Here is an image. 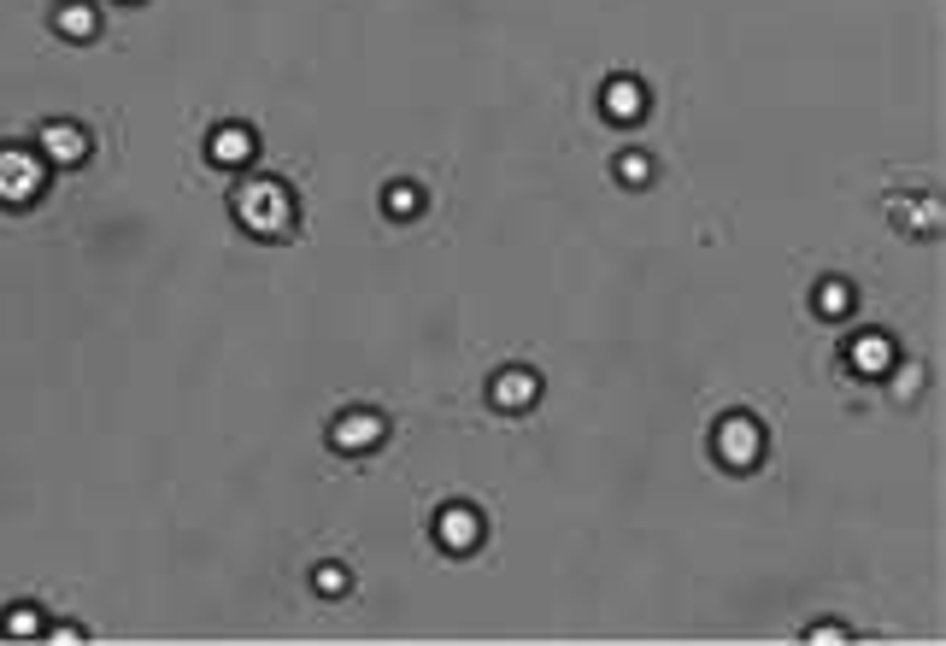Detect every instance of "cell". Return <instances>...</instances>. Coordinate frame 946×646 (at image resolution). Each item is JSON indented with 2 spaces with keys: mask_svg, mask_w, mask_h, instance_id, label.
I'll return each instance as SVG.
<instances>
[{
  "mask_svg": "<svg viewBox=\"0 0 946 646\" xmlns=\"http://www.w3.org/2000/svg\"><path fill=\"white\" fill-rule=\"evenodd\" d=\"M235 218H241V224H248L253 235H283L288 218H294L288 189H283V182H271V177L248 182V189L235 194Z\"/></svg>",
  "mask_w": 946,
  "mask_h": 646,
  "instance_id": "1",
  "label": "cell"
},
{
  "mask_svg": "<svg viewBox=\"0 0 946 646\" xmlns=\"http://www.w3.org/2000/svg\"><path fill=\"white\" fill-rule=\"evenodd\" d=\"M42 194V159L35 153H18V147H0V200L12 206H30Z\"/></svg>",
  "mask_w": 946,
  "mask_h": 646,
  "instance_id": "2",
  "label": "cell"
},
{
  "mask_svg": "<svg viewBox=\"0 0 946 646\" xmlns=\"http://www.w3.org/2000/svg\"><path fill=\"white\" fill-rule=\"evenodd\" d=\"M717 453H723V465H753L758 453H765V430H758L753 417H723L717 423Z\"/></svg>",
  "mask_w": 946,
  "mask_h": 646,
  "instance_id": "3",
  "label": "cell"
},
{
  "mask_svg": "<svg viewBox=\"0 0 946 646\" xmlns=\"http://www.w3.org/2000/svg\"><path fill=\"white\" fill-rule=\"evenodd\" d=\"M435 534H441V547H448V552H471L482 541V517L471 506H448V511H441V523H435Z\"/></svg>",
  "mask_w": 946,
  "mask_h": 646,
  "instance_id": "4",
  "label": "cell"
},
{
  "mask_svg": "<svg viewBox=\"0 0 946 646\" xmlns=\"http://www.w3.org/2000/svg\"><path fill=\"white\" fill-rule=\"evenodd\" d=\"M329 435H336L341 453H365V447H377V441H382V417L377 412H347Z\"/></svg>",
  "mask_w": 946,
  "mask_h": 646,
  "instance_id": "5",
  "label": "cell"
},
{
  "mask_svg": "<svg viewBox=\"0 0 946 646\" xmlns=\"http://www.w3.org/2000/svg\"><path fill=\"white\" fill-rule=\"evenodd\" d=\"M42 147H48V159H60V165H83L88 159V136L77 124H48L42 129Z\"/></svg>",
  "mask_w": 946,
  "mask_h": 646,
  "instance_id": "6",
  "label": "cell"
},
{
  "mask_svg": "<svg viewBox=\"0 0 946 646\" xmlns=\"http://www.w3.org/2000/svg\"><path fill=\"white\" fill-rule=\"evenodd\" d=\"M253 129L248 124H224V129H212V159L218 165H248L253 159Z\"/></svg>",
  "mask_w": 946,
  "mask_h": 646,
  "instance_id": "7",
  "label": "cell"
},
{
  "mask_svg": "<svg viewBox=\"0 0 946 646\" xmlns=\"http://www.w3.org/2000/svg\"><path fill=\"white\" fill-rule=\"evenodd\" d=\"M606 113H611V118H623V124H635V118L647 113L641 83H635V77H611V83H606Z\"/></svg>",
  "mask_w": 946,
  "mask_h": 646,
  "instance_id": "8",
  "label": "cell"
},
{
  "mask_svg": "<svg viewBox=\"0 0 946 646\" xmlns=\"http://www.w3.org/2000/svg\"><path fill=\"white\" fill-rule=\"evenodd\" d=\"M852 364H859L864 377L894 371V341H887V336H859V341H852Z\"/></svg>",
  "mask_w": 946,
  "mask_h": 646,
  "instance_id": "9",
  "label": "cell"
},
{
  "mask_svg": "<svg viewBox=\"0 0 946 646\" xmlns=\"http://www.w3.org/2000/svg\"><path fill=\"white\" fill-rule=\"evenodd\" d=\"M535 394H542V382H535L529 371H506L494 382V405H506V412H517V405H529Z\"/></svg>",
  "mask_w": 946,
  "mask_h": 646,
  "instance_id": "10",
  "label": "cell"
},
{
  "mask_svg": "<svg viewBox=\"0 0 946 646\" xmlns=\"http://www.w3.org/2000/svg\"><path fill=\"white\" fill-rule=\"evenodd\" d=\"M60 30L65 35H95V7H65L60 12Z\"/></svg>",
  "mask_w": 946,
  "mask_h": 646,
  "instance_id": "11",
  "label": "cell"
},
{
  "mask_svg": "<svg viewBox=\"0 0 946 646\" xmlns=\"http://www.w3.org/2000/svg\"><path fill=\"white\" fill-rule=\"evenodd\" d=\"M7 635H42V617H35V605H12V612H7Z\"/></svg>",
  "mask_w": 946,
  "mask_h": 646,
  "instance_id": "12",
  "label": "cell"
},
{
  "mask_svg": "<svg viewBox=\"0 0 946 646\" xmlns=\"http://www.w3.org/2000/svg\"><path fill=\"white\" fill-rule=\"evenodd\" d=\"M388 212H395V218L418 212V189H412V182H395V189H388Z\"/></svg>",
  "mask_w": 946,
  "mask_h": 646,
  "instance_id": "13",
  "label": "cell"
},
{
  "mask_svg": "<svg viewBox=\"0 0 946 646\" xmlns=\"http://www.w3.org/2000/svg\"><path fill=\"white\" fill-rule=\"evenodd\" d=\"M818 306H823V311H847V306H852V288H847V283H823Z\"/></svg>",
  "mask_w": 946,
  "mask_h": 646,
  "instance_id": "14",
  "label": "cell"
},
{
  "mask_svg": "<svg viewBox=\"0 0 946 646\" xmlns=\"http://www.w3.org/2000/svg\"><path fill=\"white\" fill-rule=\"evenodd\" d=\"M647 171H653V165H647L641 153H629V159L618 165V177H623V182H647Z\"/></svg>",
  "mask_w": 946,
  "mask_h": 646,
  "instance_id": "15",
  "label": "cell"
},
{
  "mask_svg": "<svg viewBox=\"0 0 946 646\" xmlns=\"http://www.w3.org/2000/svg\"><path fill=\"white\" fill-rule=\"evenodd\" d=\"M318 587H324V594H341V587H347V570L324 564V570H318Z\"/></svg>",
  "mask_w": 946,
  "mask_h": 646,
  "instance_id": "16",
  "label": "cell"
}]
</instances>
